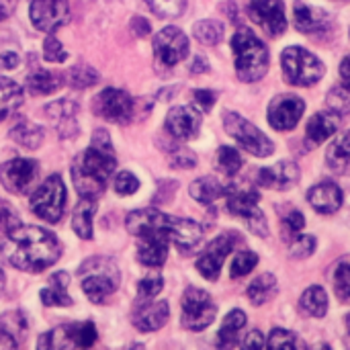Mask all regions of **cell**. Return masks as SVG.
Listing matches in <instances>:
<instances>
[{"label": "cell", "instance_id": "cell-1", "mask_svg": "<svg viewBox=\"0 0 350 350\" xmlns=\"http://www.w3.org/2000/svg\"><path fill=\"white\" fill-rule=\"evenodd\" d=\"M0 250L6 262L23 273H41L62 256V244L51 232L23 224L6 234Z\"/></svg>", "mask_w": 350, "mask_h": 350}, {"label": "cell", "instance_id": "cell-2", "mask_svg": "<svg viewBox=\"0 0 350 350\" xmlns=\"http://www.w3.org/2000/svg\"><path fill=\"white\" fill-rule=\"evenodd\" d=\"M115 168L117 160L111 137L105 129H96L92 133V144L78 154L72 164V180L78 195L86 199H98L113 178Z\"/></svg>", "mask_w": 350, "mask_h": 350}, {"label": "cell", "instance_id": "cell-3", "mask_svg": "<svg viewBox=\"0 0 350 350\" xmlns=\"http://www.w3.org/2000/svg\"><path fill=\"white\" fill-rule=\"evenodd\" d=\"M84 295L92 304H105L121 285V273L115 260L107 256H92L78 269Z\"/></svg>", "mask_w": 350, "mask_h": 350}, {"label": "cell", "instance_id": "cell-4", "mask_svg": "<svg viewBox=\"0 0 350 350\" xmlns=\"http://www.w3.org/2000/svg\"><path fill=\"white\" fill-rule=\"evenodd\" d=\"M232 49L236 72L242 82H256L267 74L269 49L250 29H240L232 37Z\"/></svg>", "mask_w": 350, "mask_h": 350}, {"label": "cell", "instance_id": "cell-5", "mask_svg": "<svg viewBox=\"0 0 350 350\" xmlns=\"http://www.w3.org/2000/svg\"><path fill=\"white\" fill-rule=\"evenodd\" d=\"M283 74L293 86H312L324 76V64L304 47H287L281 55Z\"/></svg>", "mask_w": 350, "mask_h": 350}, {"label": "cell", "instance_id": "cell-6", "mask_svg": "<svg viewBox=\"0 0 350 350\" xmlns=\"http://www.w3.org/2000/svg\"><path fill=\"white\" fill-rule=\"evenodd\" d=\"M29 207L39 219L57 224L66 211V187L62 176L51 174L41 187H37V191L31 195Z\"/></svg>", "mask_w": 350, "mask_h": 350}, {"label": "cell", "instance_id": "cell-7", "mask_svg": "<svg viewBox=\"0 0 350 350\" xmlns=\"http://www.w3.org/2000/svg\"><path fill=\"white\" fill-rule=\"evenodd\" d=\"M224 127L246 152H250L258 158H267L275 152L273 142L256 125H252L248 119H244L240 113L226 111L224 113Z\"/></svg>", "mask_w": 350, "mask_h": 350}, {"label": "cell", "instance_id": "cell-8", "mask_svg": "<svg viewBox=\"0 0 350 350\" xmlns=\"http://www.w3.org/2000/svg\"><path fill=\"white\" fill-rule=\"evenodd\" d=\"M226 197H228V209L232 215L242 217L256 236L260 238L269 236V226H267L265 213L258 209V193L254 189L228 187Z\"/></svg>", "mask_w": 350, "mask_h": 350}, {"label": "cell", "instance_id": "cell-9", "mask_svg": "<svg viewBox=\"0 0 350 350\" xmlns=\"http://www.w3.org/2000/svg\"><path fill=\"white\" fill-rule=\"evenodd\" d=\"M217 306L203 289L189 287L183 295V326L193 332L209 328L215 320Z\"/></svg>", "mask_w": 350, "mask_h": 350}, {"label": "cell", "instance_id": "cell-10", "mask_svg": "<svg viewBox=\"0 0 350 350\" xmlns=\"http://www.w3.org/2000/svg\"><path fill=\"white\" fill-rule=\"evenodd\" d=\"M96 342V328L92 322L66 324L51 332H45L39 340V349H90Z\"/></svg>", "mask_w": 350, "mask_h": 350}, {"label": "cell", "instance_id": "cell-11", "mask_svg": "<svg viewBox=\"0 0 350 350\" xmlns=\"http://www.w3.org/2000/svg\"><path fill=\"white\" fill-rule=\"evenodd\" d=\"M92 111L100 119L123 125L133 119L135 103L129 96V92H125L121 88H103L92 98Z\"/></svg>", "mask_w": 350, "mask_h": 350}, {"label": "cell", "instance_id": "cell-12", "mask_svg": "<svg viewBox=\"0 0 350 350\" xmlns=\"http://www.w3.org/2000/svg\"><path fill=\"white\" fill-rule=\"evenodd\" d=\"M154 55L162 68H174L189 55V39L178 27H164L154 37Z\"/></svg>", "mask_w": 350, "mask_h": 350}, {"label": "cell", "instance_id": "cell-13", "mask_svg": "<svg viewBox=\"0 0 350 350\" xmlns=\"http://www.w3.org/2000/svg\"><path fill=\"white\" fill-rule=\"evenodd\" d=\"M39 166L31 158H14L0 166V183L12 195H25L37 180Z\"/></svg>", "mask_w": 350, "mask_h": 350}, {"label": "cell", "instance_id": "cell-14", "mask_svg": "<svg viewBox=\"0 0 350 350\" xmlns=\"http://www.w3.org/2000/svg\"><path fill=\"white\" fill-rule=\"evenodd\" d=\"M242 242V238L234 232H228L219 238H215L201 254V258L197 260V269L199 273L209 279V281H217L219 277V271H221V265L224 260L228 258V254Z\"/></svg>", "mask_w": 350, "mask_h": 350}, {"label": "cell", "instance_id": "cell-15", "mask_svg": "<svg viewBox=\"0 0 350 350\" xmlns=\"http://www.w3.org/2000/svg\"><path fill=\"white\" fill-rule=\"evenodd\" d=\"M31 23L43 33H55L70 21L68 0H33L29 8Z\"/></svg>", "mask_w": 350, "mask_h": 350}, {"label": "cell", "instance_id": "cell-16", "mask_svg": "<svg viewBox=\"0 0 350 350\" xmlns=\"http://www.w3.org/2000/svg\"><path fill=\"white\" fill-rule=\"evenodd\" d=\"M248 14L271 37H279L287 29L285 6L281 0H252L248 4Z\"/></svg>", "mask_w": 350, "mask_h": 350}, {"label": "cell", "instance_id": "cell-17", "mask_svg": "<svg viewBox=\"0 0 350 350\" xmlns=\"http://www.w3.org/2000/svg\"><path fill=\"white\" fill-rule=\"evenodd\" d=\"M304 111L306 103L297 94H281L269 105V123L277 131H291L293 127H297Z\"/></svg>", "mask_w": 350, "mask_h": 350}, {"label": "cell", "instance_id": "cell-18", "mask_svg": "<svg viewBox=\"0 0 350 350\" xmlns=\"http://www.w3.org/2000/svg\"><path fill=\"white\" fill-rule=\"evenodd\" d=\"M137 238V260L150 269H158L166 262L168 256V236L156 230H148Z\"/></svg>", "mask_w": 350, "mask_h": 350}, {"label": "cell", "instance_id": "cell-19", "mask_svg": "<svg viewBox=\"0 0 350 350\" xmlns=\"http://www.w3.org/2000/svg\"><path fill=\"white\" fill-rule=\"evenodd\" d=\"M168 316H170V308L166 301L139 299L131 322L139 332H156L168 322Z\"/></svg>", "mask_w": 350, "mask_h": 350}, {"label": "cell", "instance_id": "cell-20", "mask_svg": "<svg viewBox=\"0 0 350 350\" xmlns=\"http://www.w3.org/2000/svg\"><path fill=\"white\" fill-rule=\"evenodd\" d=\"M295 27L306 35H324L332 29V18L326 10L310 6L306 2H295L293 6Z\"/></svg>", "mask_w": 350, "mask_h": 350}, {"label": "cell", "instance_id": "cell-21", "mask_svg": "<svg viewBox=\"0 0 350 350\" xmlns=\"http://www.w3.org/2000/svg\"><path fill=\"white\" fill-rule=\"evenodd\" d=\"M166 129L176 139H193L199 135L201 117L193 107H172L166 117Z\"/></svg>", "mask_w": 350, "mask_h": 350}, {"label": "cell", "instance_id": "cell-22", "mask_svg": "<svg viewBox=\"0 0 350 350\" xmlns=\"http://www.w3.org/2000/svg\"><path fill=\"white\" fill-rule=\"evenodd\" d=\"M299 180V168L291 160H283L271 168H260L256 183L260 187L273 189V191H287Z\"/></svg>", "mask_w": 350, "mask_h": 350}, {"label": "cell", "instance_id": "cell-23", "mask_svg": "<svg viewBox=\"0 0 350 350\" xmlns=\"http://www.w3.org/2000/svg\"><path fill=\"white\" fill-rule=\"evenodd\" d=\"M170 242L183 252V254H193L195 250L201 248L203 242V228L185 217H174L172 232H170Z\"/></svg>", "mask_w": 350, "mask_h": 350}, {"label": "cell", "instance_id": "cell-24", "mask_svg": "<svg viewBox=\"0 0 350 350\" xmlns=\"http://www.w3.org/2000/svg\"><path fill=\"white\" fill-rule=\"evenodd\" d=\"M45 115L53 121L62 139L74 137L78 133V123H76L78 105L74 100H55V103L45 107Z\"/></svg>", "mask_w": 350, "mask_h": 350}, {"label": "cell", "instance_id": "cell-25", "mask_svg": "<svg viewBox=\"0 0 350 350\" xmlns=\"http://www.w3.org/2000/svg\"><path fill=\"white\" fill-rule=\"evenodd\" d=\"M308 201L312 203V207L318 213L330 215V213H336L340 209V205H342V191H340L338 185H334L330 180H324V183H320V185L310 189Z\"/></svg>", "mask_w": 350, "mask_h": 350}, {"label": "cell", "instance_id": "cell-26", "mask_svg": "<svg viewBox=\"0 0 350 350\" xmlns=\"http://www.w3.org/2000/svg\"><path fill=\"white\" fill-rule=\"evenodd\" d=\"M68 283H70L68 273H64V271L53 273L47 281V287L41 289V293H39L43 306H47V308H70L72 297L68 295Z\"/></svg>", "mask_w": 350, "mask_h": 350}, {"label": "cell", "instance_id": "cell-27", "mask_svg": "<svg viewBox=\"0 0 350 350\" xmlns=\"http://www.w3.org/2000/svg\"><path fill=\"white\" fill-rule=\"evenodd\" d=\"M66 82V76L59 72H49V70H41L37 68L35 72H31L27 76V92L33 96H43V94H51L55 90H59Z\"/></svg>", "mask_w": 350, "mask_h": 350}, {"label": "cell", "instance_id": "cell-28", "mask_svg": "<svg viewBox=\"0 0 350 350\" xmlns=\"http://www.w3.org/2000/svg\"><path fill=\"white\" fill-rule=\"evenodd\" d=\"M338 131V115L336 113H330V111H324V113H318L310 119L308 127H306V135L310 142L314 144H322L326 142L328 137H332L334 133Z\"/></svg>", "mask_w": 350, "mask_h": 350}, {"label": "cell", "instance_id": "cell-29", "mask_svg": "<svg viewBox=\"0 0 350 350\" xmlns=\"http://www.w3.org/2000/svg\"><path fill=\"white\" fill-rule=\"evenodd\" d=\"M326 162L328 166L342 176H350V131L342 133L340 137H336L326 154Z\"/></svg>", "mask_w": 350, "mask_h": 350}, {"label": "cell", "instance_id": "cell-30", "mask_svg": "<svg viewBox=\"0 0 350 350\" xmlns=\"http://www.w3.org/2000/svg\"><path fill=\"white\" fill-rule=\"evenodd\" d=\"M96 213V199L82 197L72 213V230L78 238L90 240L92 238V217Z\"/></svg>", "mask_w": 350, "mask_h": 350}, {"label": "cell", "instance_id": "cell-31", "mask_svg": "<svg viewBox=\"0 0 350 350\" xmlns=\"http://www.w3.org/2000/svg\"><path fill=\"white\" fill-rule=\"evenodd\" d=\"M189 193H191V197H193L195 201H199L201 205H211V203H215L219 197H226L228 187L221 185V183H219L217 178H213V176H203V178H197V180L191 185Z\"/></svg>", "mask_w": 350, "mask_h": 350}, {"label": "cell", "instance_id": "cell-32", "mask_svg": "<svg viewBox=\"0 0 350 350\" xmlns=\"http://www.w3.org/2000/svg\"><path fill=\"white\" fill-rule=\"evenodd\" d=\"M8 135H10V139L16 142L18 146L27 148V150H37V148L43 144V135H45V133H43V129H41L39 125H35V123H31V121H27V119H18V121L10 127Z\"/></svg>", "mask_w": 350, "mask_h": 350}, {"label": "cell", "instance_id": "cell-33", "mask_svg": "<svg viewBox=\"0 0 350 350\" xmlns=\"http://www.w3.org/2000/svg\"><path fill=\"white\" fill-rule=\"evenodd\" d=\"M23 103V90L21 86L10 80L0 76V121H4L8 115H12Z\"/></svg>", "mask_w": 350, "mask_h": 350}, {"label": "cell", "instance_id": "cell-34", "mask_svg": "<svg viewBox=\"0 0 350 350\" xmlns=\"http://www.w3.org/2000/svg\"><path fill=\"white\" fill-rule=\"evenodd\" d=\"M246 326V314L242 310H234L228 314V318L221 324L219 336H217V345L219 347H232L236 345V336L238 332Z\"/></svg>", "mask_w": 350, "mask_h": 350}, {"label": "cell", "instance_id": "cell-35", "mask_svg": "<svg viewBox=\"0 0 350 350\" xmlns=\"http://www.w3.org/2000/svg\"><path fill=\"white\" fill-rule=\"evenodd\" d=\"M277 293V279L273 275H260L258 279H254L248 287V299L254 306H262L267 304L273 295Z\"/></svg>", "mask_w": 350, "mask_h": 350}, {"label": "cell", "instance_id": "cell-36", "mask_svg": "<svg viewBox=\"0 0 350 350\" xmlns=\"http://www.w3.org/2000/svg\"><path fill=\"white\" fill-rule=\"evenodd\" d=\"M301 310L312 318H324L328 312V295L322 287H310L301 295Z\"/></svg>", "mask_w": 350, "mask_h": 350}, {"label": "cell", "instance_id": "cell-37", "mask_svg": "<svg viewBox=\"0 0 350 350\" xmlns=\"http://www.w3.org/2000/svg\"><path fill=\"white\" fill-rule=\"evenodd\" d=\"M0 328L21 345L27 338L29 322H27L23 312H6L0 316Z\"/></svg>", "mask_w": 350, "mask_h": 350}, {"label": "cell", "instance_id": "cell-38", "mask_svg": "<svg viewBox=\"0 0 350 350\" xmlns=\"http://www.w3.org/2000/svg\"><path fill=\"white\" fill-rule=\"evenodd\" d=\"M66 82L72 88H88L98 82V72L94 68H90L88 64H76L74 68L68 70Z\"/></svg>", "mask_w": 350, "mask_h": 350}, {"label": "cell", "instance_id": "cell-39", "mask_svg": "<svg viewBox=\"0 0 350 350\" xmlns=\"http://www.w3.org/2000/svg\"><path fill=\"white\" fill-rule=\"evenodd\" d=\"M328 107L336 115H349L350 113V82H340L332 86V90L326 96Z\"/></svg>", "mask_w": 350, "mask_h": 350}, {"label": "cell", "instance_id": "cell-40", "mask_svg": "<svg viewBox=\"0 0 350 350\" xmlns=\"http://www.w3.org/2000/svg\"><path fill=\"white\" fill-rule=\"evenodd\" d=\"M193 31L203 45H217L224 37V25L217 21H199Z\"/></svg>", "mask_w": 350, "mask_h": 350}, {"label": "cell", "instance_id": "cell-41", "mask_svg": "<svg viewBox=\"0 0 350 350\" xmlns=\"http://www.w3.org/2000/svg\"><path fill=\"white\" fill-rule=\"evenodd\" d=\"M334 291L340 301H350V256L342 258L334 269Z\"/></svg>", "mask_w": 350, "mask_h": 350}, {"label": "cell", "instance_id": "cell-42", "mask_svg": "<svg viewBox=\"0 0 350 350\" xmlns=\"http://www.w3.org/2000/svg\"><path fill=\"white\" fill-rule=\"evenodd\" d=\"M215 162H217V168H219L226 176H236L238 170L242 168V156H240L234 148H228V146H224V148L217 150Z\"/></svg>", "mask_w": 350, "mask_h": 350}, {"label": "cell", "instance_id": "cell-43", "mask_svg": "<svg viewBox=\"0 0 350 350\" xmlns=\"http://www.w3.org/2000/svg\"><path fill=\"white\" fill-rule=\"evenodd\" d=\"M150 10L162 18H176L185 12L187 0H144Z\"/></svg>", "mask_w": 350, "mask_h": 350}, {"label": "cell", "instance_id": "cell-44", "mask_svg": "<svg viewBox=\"0 0 350 350\" xmlns=\"http://www.w3.org/2000/svg\"><path fill=\"white\" fill-rule=\"evenodd\" d=\"M304 226H306V217H304V213L299 211V209H289L285 215H283V219H281V228H283V238L285 240H295L299 234H301V230H304Z\"/></svg>", "mask_w": 350, "mask_h": 350}, {"label": "cell", "instance_id": "cell-45", "mask_svg": "<svg viewBox=\"0 0 350 350\" xmlns=\"http://www.w3.org/2000/svg\"><path fill=\"white\" fill-rule=\"evenodd\" d=\"M256 262H258L256 252H252V250H242V252H238L236 258H234V262H232V277H234V279H240V277L248 275V273L256 267Z\"/></svg>", "mask_w": 350, "mask_h": 350}, {"label": "cell", "instance_id": "cell-46", "mask_svg": "<svg viewBox=\"0 0 350 350\" xmlns=\"http://www.w3.org/2000/svg\"><path fill=\"white\" fill-rule=\"evenodd\" d=\"M43 57L51 64H62L68 57V51L64 49V45L59 43V39L53 33H47V37L43 41Z\"/></svg>", "mask_w": 350, "mask_h": 350}, {"label": "cell", "instance_id": "cell-47", "mask_svg": "<svg viewBox=\"0 0 350 350\" xmlns=\"http://www.w3.org/2000/svg\"><path fill=\"white\" fill-rule=\"evenodd\" d=\"M267 345H269L271 349H301V347H304V342H301L293 332L279 330V328L271 332Z\"/></svg>", "mask_w": 350, "mask_h": 350}, {"label": "cell", "instance_id": "cell-48", "mask_svg": "<svg viewBox=\"0 0 350 350\" xmlns=\"http://www.w3.org/2000/svg\"><path fill=\"white\" fill-rule=\"evenodd\" d=\"M113 187H115V193H117V195L127 197V195H133V193L139 189V180H137L135 174H131L129 170H121V172L115 174Z\"/></svg>", "mask_w": 350, "mask_h": 350}, {"label": "cell", "instance_id": "cell-49", "mask_svg": "<svg viewBox=\"0 0 350 350\" xmlns=\"http://www.w3.org/2000/svg\"><path fill=\"white\" fill-rule=\"evenodd\" d=\"M162 287H164V279H162L158 273L148 275V277L142 279L139 285H137V297H139V299H154V297L162 291Z\"/></svg>", "mask_w": 350, "mask_h": 350}, {"label": "cell", "instance_id": "cell-50", "mask_svg": "<svg viewBox=\"0 0 350 350\" xmlns=\"http://www.w3.org/2000/svg\"><path fill=\"white\" fill-rule=\"evenodd\" d=\"M21 226V217L18 213L12 209V205L4 199H0V232L8 234L12 230H16Z\"/></svg>", "mask_w": 350, "mask_h": 350}, {"label": "cell", "instance_id": "cell-51", "mask_svg": "<svg viewBox=\"0 0 350 350\" xmlns=\"http://www.w3.org/2000/svg\"><path fill=\"white\" fill-rule=\"evenodd\" d=\"M316 238L314 236H304V234H299L295 240H291V256L293 258H308V256H312L314 254V250H316Z\"/></svg>", "mask_w": 350, "mask_h": 350}, {"label": "cell", "instance_id": "cell-52", "mask_svg": "<svg viewBox=\"0 0 350 350\" xmlns=\"http://www.w3.org/2000/svg\"><path fill=\"white\" fill-rule=\"evenodd\" d=\"M195 164H197V158L189 150H174L170 154V166H174V168L187 170V168H195Z\"/></svg>", "mask_w": 350, "mask_h": 350}, {"label": "cell", "instance_id": "cell-53", "mask_svg": "<svg viewBox=\"0 0 350 350\" xmlns=\"http://www.w3.org/2000/svg\"><path fill=\"white\" fill-rule=\"evenodd\" d=\"M193 98H195V105L201 109V111H211V107L215 105V98H217V94L215 92H211V90H197L195 94H193Z\"/></svg>", "mask_w": 350, "mask_h": 350}, {"label": "cell", "instance_id": "cell-54", "mask_svg": "<svg viewBox=\"0 0 350 350\" xmlns=\"http://www.w3.org/2000/svg\"><path fill=\"white\" fill-rule=\"evenodd\" d=\"M21 64V57L16 51H4L0 53V70H12Z\"/></svg>", "mask_w": 350, "mask_h": 350}, {"label": "cell", "instance_id": "cell-55", "mask_svg": "<svg viewBox=\"0 0 350 350\" xmlns=\"http://www.w3.org/2000/svg\"><path fill=\"white\" fill-rule=\"evenodd\" d=\"M262 347H267V342H265V338H262V334L258 330L250 332L248 338L244 340V349H262Z\"/></svg>", "mask_w": 350, "mask_h": 350}, {"label": "cell", "instance_id": "cell-56", "mask_svg": "<svg viewBox=\"0 0 350 350\" xmlns=\"http://www.w3.org/2000/svg\"><path fill=\"white\" fill-rule=\"evenodd\" d=\"M131 29L135 31L137 37H146L150 33V23L146 18H142V16H135L133 23H131Z\"/></svg>", "mask_w": 350, "mask_h": 350}, {"label": "cell", "instance_id": "cell-57", "mask_svg": "<svg viewBox=\"0 0 350 350\" xmlns=\"http://www.w3.org/2000/svg\"><path fill=\"white\" fill-rule=\"evenodd\" d=\"M16 347H18V342L0 328V349H16Z\"/></svg>", "mask_w": 350, "mask_h": 350}, {"label": "cell", "instance_id": "cell-58", "mask_svg": "<svg viewBox=\"0 0 350 350\" xmlns=\"http://www.w3.org/2000/svg\"><path fill=\"white\" fill-rule=\"evenodd\" d=\"M12 8H14V0H0V21L10 16Z\"/></svg>", "mask_w": 350, "mask_h": 350}, {"label": "cell", "instance_id": "cell-59", "mask_svg": "<svg viewBox=\"0 0 350 350\" xmlns=\"http://www.w3.org/2000/svg\"><path fill=\"white\" fill-rule=\"evenodd\" d=\"M340 78L342 82H350V55H347L340 64Z\"/></svg>", "mask_w": 350, "mask_h": 350}, {"label": "cell", "instance_id": "cell-60", "mask_svg": "<svg viewBox=\"0 0 350 350\" xmlns=\"http://www.w3.org/2000/svg\"><path fill=\"white\" fill-rule=\"evenodd\" d=\"M201 68H203V70H209V64L199 55V57L195 59V64H193V72H201Z\"/></svg>", "mask_w": 350, "mask_h": 350}, {"label": "cell", "instance_id": "cell-61", "mask_svg": "<svg viewBox=\"0 0 350 350\" xmlns=\"http://www.w3.org/2000/svg\"><path fill=\"white\" fill-rule=\"evenodd\" d=\"M2 289H4V273L0 269V293H2Z\"/></svg>", "mask_w": 350, "mask_h": 350}, {"label": "cell", "instance_id": "cell-62", "mask_svg": "<svg viewBox=\"0 0 350 350\" xmlns=\"http://www.w3.org/2000/svg\"><path fill=\"white\" fill-rule=\"evenodd\" d=\"M347 326H349V332H350V316H349V320H347Z\"/></svg>", "mask_w": 350, "mask_h": 350}, {"label": "cell", "instance_id": "cell-63", "mask_svg": "<svg viewBox=\"0 0 350 350\" xmlns=\"http://www.w3.org/2000/svg\"><path fill=\"white\" fill-rule=\"evenodd\" d=\"M340 2H347V0H340Z\"/></svg>", "mask_w": 350, "mask_h": 350}]
</instances>
